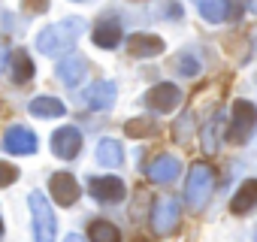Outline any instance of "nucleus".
<instances>
[{
	"instance_id": "obj_1",
	"label": "nucleus",
	"mask_w": 257,
	"mask_h": 242,
	"mask_svg": "<svg viewBox=\"0 0 257 242\" xmlns=\"http://www.w3.org/2000/svg\"><path fill=\"white\" fill-rule=\"evenodd\" d=\"M82 31H85V22H82V19H67V22H61V25H49V28L37 37V49H40L43 55L55 58V55L73 49L76 40L82 37Z\"/></svg>"
},
{
	"instance_id": "obj_2",
	"label": "nucleus",
	"mask_w": 257,
	"mask_h": 242,
	"mask_svg": "<svg viewBox=\"0 0 257 242\" xmlns=\"http://www.w3.org/2000/svg\"><path fill=\"white\" fill-rule=\"evenodd\" d=\"M212 188H215V170L209 164H194L188 170V179H185V197H188V206L194 212H203L209 197H212Z\"/></svg>"
},
{
	"instance_id": "obj_3",
	"label": "nucleus",
	"mask_w": 257,
	"mask_h": 242,
	"mask_svg": "<svg viewBox=\"0 0 257 242\" xmlns=\"http://www.w3.org/2000/svg\"><path fill=\"white\" fill-rule=\"evenodd\" d=\"M28 206H31V215H34V242H55V233H58V218L49 206V200L34 191L28 197Z\"/></svg>"
},
{
	"instance_id": "obj_4",
	"label": "nucleus",
	"mask_w": 257,
	"mask_h": 242,
	"mask_svg": "<svg viewBox=\"0 0 257 242\" xmlns=\"http://www.w3.org/2000/svg\"><path fill=\"white\" fill-rule=\"evenodd\" d=\"M254 125H257V106L248 103V100H236V103H233V115H230L227 140H230L233 146H242V143L251 137Z\"/></svg>"
},
{
	"instance_id": "obj_5",
	"label": "nucleus",
	"mask_w": 257,
	"mask_h": 242,
	"mask_svg": "<svg viewBox=\"0 0 257 242\" xmlns=\"http://www.w3.org/2000/svg\"><path fill=\"white\" fill-rule=\"evenodd\" d=\"M179 221H182V206H179V200L176 197H161L158 203H155V209H152V230L158 233V236H170V233H176L179 230Z\"/></svg>"
},
{
	"instance_id": "obj_6",
	"label": "nucleus",
	"mask_w": 257,
	"mask_h": 242,
	"mask_svg": "<svg viewBox=\"0 0 257 242\" xmlns=\"http://www.w3.org/2000/svg\"><path fill=\"white\" fill-rule=\"evenodd\" d=\"M88 191H91V197L97 200V203H106V206H112V203H121L124 200V182L118 179V176H94L91 182H88Z\"/></svg>"
},
{
	"instance_id": "obj_7",
	"label": "nucleus",
	"mask_w": 257,
	"mask_h": 242,
	"mask_svg": "<svg viewBox=\"0 0 257 242\" xmlns=\"http://www.w3.org/2000/svg\"><path fill=\"white\" fill-rule=\"evenodd\" d=\"M179 103H182V91L173 82H161L146 91V106L155 112H173V109H179Z\"/></svg>"
},
{
	"instance_id": "obj_8",
	"label": "nucleus",
	"mask_w": 257,
	"mask_h": 242,
	"mask_svg": "<svg viewBox=\"0 0 257 242\" xmlns=\"http://www.w3.org/2000/svg\"><path fill=\"white\" fill-rule=\"evenodd\" d=\"M52 152L61 158V161H73L79 152H82V134L76 128H61L52 134Z\"/></svg>"
},
{
	"instance_id": "obj_9",
	"label": "nucleus",
	"mask_w": 257,
	"mask_h": 242,
	"mask_svg": "<svg viewBox=\"0 0 257 242\" xmlns=\"http://www.w3.org/2000/svg\"><path fill=\"white\" fill-rule=\"evenodd\" d=\"M4 149H7L10 155H34V152L40 149V140H37V134L28 131V128H10L7 137H4Z\"/></svg>"
},
{
	"instance_id": "obj_10",
	"label": "nucleus",
	"mask_w": 257,
	"mask_h": 242,
	"mask_svg": "<svg viewBox=\"0 0 257 242\" xmlns=\"http://www.w3.org/2000/svg\"><path fill=\"white\" fill-rule=\"evenodd\" d=\"M179 173H182V161H179L176 155H158V158L146 167V176H149L152 182H158V185H167V182L179 179Z\"/></svg>"
},
{
	"instance_id": "obj_11",
	"label": "nucleus",
	"mask_w": 257,
	"mask_h": 242,
	"mask_svg": "<svg viewBox=\"0 0 257 242\" xmlns=\"http://www.w3.org/2000/svg\"><path fill=\"white\" fill-rule=\"evenodd\" d=\"M58 79L64 82V85H70V88H76L82 79H85V73H88V61H85V55H79V52H70L67 58H61V64H58Z\"/></svg>"
},
{
	"instance_id": "obj_12",
	"label": "nucleus",
	"mask_w": 257,
	"mask_h": 242,
	"mask_svg": "<svg viewBox=\"0 0 257 242\" xmlns=\"http://www.w3.org/2000/svg\"><path fill=\"white\" fill-rule=\"evenodd\" d=\"M115 97H118V88H115V82H109V79L94 82V85L85 91V103H88V109H97V112L112 109V106H115Z\"/></svg>"
},
{
	"instance_id": "obj_13",
	"label": "nucleus",
	"mask_w": 257,
	"mask_h": 242,
	"mask_svg": "<svg viewBox=\"0 0 257 242\" xmlns=\"http://www.w3.org/2000/svg\"><path fill=\"white\" fill-rule=\"evenodd\" d=\"M49 191H52V200L58 206H73L79 200V185L70 173H55L49 179Z\"/></svg>"
},
{
	"instance_id": "obj_14",
	"label": "nucleus",
	"mask_w": 257,
	"mask_h": 242,
	"mask_svg": "<svg viewBox=\"0 0 257 242\" xmlns=\"http://www.w3.org/2000/svg\"><path fill=\"white\" fill-rule=\"evenodd\" d=\"M164 40L158 34H134L127 37V52H131L134 58H158L164 52Z\"/></svg>"
},
{
	"instance_id": "obj_15",
	"label": "nucleus",
	"mask_w": 257,
	"mask_h": 242,
	"mask_svg": "<svg viewBox=\"0 0 257 242\" xmlns=\"http://www.w3.org/2000/svg\"><path fill=\"white\" fill-rule=\"evenodd\" d=\"M254 206H257V179H245V182L236 188L233 200H230V212H233V215H245V212H251Z\"/></svg>"
},
{
	"instance_id": "obj_16",
	"label": "nucleus",
	"mask_w": 257,
	"mask_h": 242,
	"mask_svg": "<svg viewBox=\"0 0 257 242\" xmlns=\"http://www.w3.org/2000/svg\"><path fill=\"white\" fill-rule=\"evenodd\" d=\"M91 40L97 49H115L121 43V25L118 22H100L91 34Z\"/></svg>"
},
{
	"instance_id": "obj_17",
	"label": "nucleus",
	"mask_w": 257,
	"mask_h": 242,
	"mask_svg": "<svg viewBox=\"0 0 257 242\" xmlns=\"http://www.w3.org/2000/svg\"><path fill=\"white\" fill-rule=\"evenodd\" d=\"M10 70H13V82H19V85L31 82L34 79V61H31V55H25V49L13 52L10 55Z\"/></svg>"
},
{
	"instance_id": "obj_18",
	"label": "nucleus",
	"mask_w": 257,
	"mask_h": 242,
	"mask_svg": "<svg viewBox=\"0 0 257 242\" xmlns=\"http://www.w3.org/2000/svg\"><path fill=\"white\" fill-rule=\"evenodd\" d=\"M28 109H31L34 115H40V118H61V115L67 112L58 97H34Z\"/></svg>"
},
{
	"instance_id": "obj_19",
	"label": "nucleus",
	"mask_w": 257,
	"mask_h": 242,
	"mask_svg": "<svg viewBox=\"0 0 257 242\" xmlns=\"http://www.w3.org/2000/svg\"><path fill=\"white\" fill-rule=\"evenodd\" d=\"M121 161H124L121 143H115V140H100V146H97V164H103V167H121Z\"/></svg>"
},
{
	"instance_id": "obj_20",
	"label": "nucleus",
	"mask_w": 257,
	"mask_h": 242,
	"mask_svg": "<svg viewBox=\"0 0 257 242\" xmlns=\"http://www.w3.org/2000/svg\"><path fill=\"white\" fill-rule=\"evenodd\" d=\"M88 239L91 242H121V230L112 221H91Z\"/></svg>"
},
{
	"instance_id": "obj_21",
	"label": "nucleus",
	"mask_w": 257,
	"mask_h": 242,
	"mask_svg": "<svg viewBox=\"0 0 257 242\" xmlns=\"http://www.w3.org/2000/svg\"><path fill=\"white\" fill-rule=\"evenodd\" d=\"M197 10L209 25H221L227 19V0H197Z\"/></svg>"
},
{
	"instance_id": "obj_22",
	"label": "nucleus",
	"mask_w": 257,
	"mask_h": 242,
	"mask_svg": "<svg viewBox=\"0 0 257 242\" xmlns=\"http://www.w3.org/2000/svg\"><path fill=\"white\" fill-rule=\"evenodd\" d=\"M221 137H224V115L218 112L209 125L203 128V149H206V152H215L218 143H221Z\"/></svg>"
},
{
	"instance_id": "obj_23",
	"label": "nucleus",
	"mask_w": 257,
	"mask_h": 242,
	"mask_svg": "<svg viewBox=\"0 0 257 242\" xmlns=\"http://www.w3.org/2000/svg\"><path fill=\"white\" fill-rule=\"evenodd\" d=\"M124 134L131 137V140H143V137H152V134H158V125L152 118H131L124 125Z\"/></svg>"
},
{
	"instance_id": "obj_24",
	"label": "nucleus",
	"mask_w": 257,
	"mask_h": 242,
	"mask_svg": "<svg viewBox=\"0 0 257 242\" xmlns=\"http://www.w3.org/2000/svg\"><path fill=\"white\" fill-rule=\"evenodd\" d=\"M176 67H179V73H182V76H194V73L200 70V64H197V58H194V55H182V58L176 61Z\"/></svg>"
},
{
	"instance_id": "obj_25",
	"label": "nucleus",
	"mask_w": 257,
	"mask_h": 242,
	"mask_svg": "<svg viewBox=\"0 0 257 242\" xmlns=\"http://www.w3.org/2000/svg\"><path fill=\"white\" fill-rule=\"evenodd\" d=\"M19 179V170L13 167V164H4L0 161V188H7V185H13Z\"/></svg>"
},
{
	"instance_id": "obj_26",
	"label": "nucleus",
	"mask_w": 257,
	"mask_h": 242,
	"mask_svg": "<svg viewBox=\"0 0 257 242\" xmlns=\"http://www.w3.org/2000/svg\"><path fill=\"white\" fill-rule=\"evenodd\" d=\"M242 13H245V4H242V0H227V19H230V22H239Z\"/></svg>"
},
{
	"instance_id": "obj_27",
	"label": "nucleus",
	"mask_w": 257,
	"mask_h": 242,
	"mask_svg": "<svg viewBox=\"0 0 257 242\" xmlns=\"http://www.w3.org/2000/svg\"><path fill=\"white\" fill-rule=\"evenodd\" d=\"M25 13H34V16H40V13H46L49 10V0H25Z\"/></svg>"
},
{
	"instance_id": "obj_28",
	"label": "nucleus",
	"mask_w": 257,
	"mask_h": 242,
	"mask_svg": "<svg viewBox=\"0 0 257 242\" xmlns=\"http://www.w3.org/2000/svg\"><path fill=\"white\" fill-rule=\"evenodd\" d=\"M10 55H13V52H10V49H7L4 43H0V73H4V67L10 64Z\"/></svg>"
},
{
	"instance_id": "obj_29",
	"label": "nucleus",
	"mask_w": 257,
	"mask_h": 242,
	"mask_svg": "<svg viewBox=\"0 0 257 242\" xmlns=\"http://www.w3.org/2000/svg\"><path fill=\"white\" fill-rule=\"evenodd\" d=\"M64 242H88V239H85V236H79V233H70Z\"/></svg>"
},
{
	"instance_id": "obj_30",
	"label": "nucleus",
	"mask_w": 257,
	"mask_h": 242,
	"mask_svg": "<svg viewBox=\"0 0 257 242\" xmlns=\"http://www.w3.org/2000/svg\"><path fill=\"white\" fill-rule=\"evenodd\" d=\"M251 10H254V13H257V0H251Z\"/></svg>"
},
{
	"instance_id": "obj_31",
	"label": "nucleus",
	"mask_w": 257,
	"mask_h": 242,
	"mask_svg": "<svg viewBox=\"0 0 257 242\" xmlns=\"http://www.w3.org/2000/svg\"><path fill=\"white\" fill-rule=\"evenodd\" d=\"M0 230H4V221H0Z\"/></svg>"
},
{
	"instance_id": "obj_32",
	"label": "nucleus",
	"mask_w": 257,
	"mask_h": 242,
	"mask_svg": "<svg viewBox=\"0 0 257 242\" xmlns=\"http://www.w3.org/2000/svg\"><path fill=\"white\" fill-rule=\"evenodd\" d=\"M254 242H257V233H254Z\"/></svg>"
}]
</instances>
